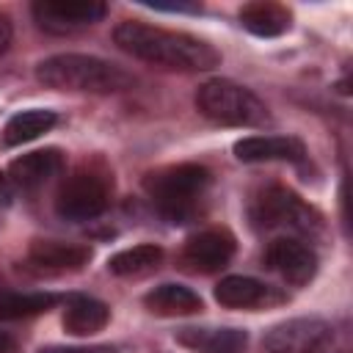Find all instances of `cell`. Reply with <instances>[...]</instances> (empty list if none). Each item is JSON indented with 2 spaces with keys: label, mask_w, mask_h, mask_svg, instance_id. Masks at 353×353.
<instances>
[{
  "label": "cell",
  "mask_w": 353,
  "mask_h": 353,
  "mask_svg": "<svg viewBox=\"0 0 353 353\" xmlns=\"http://www.w3.org/2000/svg\"><path fill=\"white\" fill-rule=\"evenodd\" d=\"M113 41L132 58H141L146 63H157L165 69L207 72L221 63V52L212 44H207L190 33L165 30V28H154L146 22L116 25Z\"/></svg>",
  "instance_id": "6da1fadb"
},
{
  "label": "cell",
  "mask_w": 353,
  "mask_h": 353,
  "mask_svg": "<svg viewBox=\"0 0 353 353\" xmlns=\"http://www.w3.org/2000/svg\"><path fill=\"white\" fill-rule=\"evenodd\" d=\"M36 80L55 91H85V94H116L132 85V77L97 55L61 52L50 55L36 66Z\"/></svg>",
  "instance_id": "7a4b0ae2"
},
{
  "label": "cell",
  "mask_w": 353,
  "mask_h": 353,
  "mask_svg": "<svg viewBox=\"0 0 353 353\" xmlns=\"http://www.w3.org/2000/svg\"><path fill=\"white\" fill-rule=\"evenodd\" d=\"M207 185H210V171L196 163L168 165L146 174L143 179L149 199L171 223H188V218H193L196 204Z\"/></svg>",
  "instance_id": "3957f363"
},
{
  "label": "cell",
  "mask_w": 353,
  "mask_h": 353,
  "mask_svg": "<svg viewBox=\"0 0 353 353\" xmlns=\"http://www.w3.org/2000/svg\"><path fill=\"white\" fill-rule=\"evenodd\" d=\"M196 108L201 116H207L215 124L226 127H265L270 124L268 105L248 91L245 85H237L234 80H207L196 91Z\"/></svg>",
  "instance_id": "277c9868"
},
{
  "label": "cell",
  "mask_w": 353,
  "mask_h": 353,
  "mask_svg": "<svg viewBox=\"0 0 353 353\" xmlns=\"http://www.w3.org/2000/svg\"><path fill=\"white\" fill-rule=\"evenodd\" d=\"M110 179L94 168H80L63 179L55 196V212L66 221H91L110 204Z\"/></svg>",
  "instance_id": "5b68a950"
},
{
  "label": "cell",
  "mask_w": 353,
  "mask_h": 353,
  "mask_svg": "<svg viewBox=\"0 0 353 353\" xmlns=\"http://www.w3.org/2000/svg\"><path fill=\"white\" fill-rule=\"evenodd\" d=\"M251 223L262 232L273 229H290V232H309L312 229V210L287 188H265L254 201H251Z\"/></svg>",
  "instance_id": "8992f818"
},
{
  "label": "cell",
  "mask_w": 353,
  "mask_h": 353,
  "mask_svg": "<svg viewBox=\"0 0 353 353\" xmlns=\"http://www.w3.org/2000/svg\"><path fill=\"white\" fill-rule=\"evenodd\" d=\"M30 11L41 30L66 36V33L97 25L105 17L108 6L99 0H36Z\"/></svg>",
  "instance_id": "52a82bcc"
},
{
  "label": "cell",
  "mask_w": 353,
  "mask_h": 353,
  "mask_svg": "<svg viewBox=\"0 0 353 353\" xmlns=\"http://www.w3.org/2000/svg\"><path fill=\"white\" fill-rule=\"evenodd\" d=\"M331 339V325L320 317H292L262 336L265 353H317Z\"/></svg>",
  "instance_id": "ba28073f"
},
{
  "label": "cell",
  "mask_w": 353,
  "mask_h": 353,
  "mask_svg": "<svg viewBox=\"0 0 353 353\" xmlns=\"http://www.w3.org/2000/svg\"><path fill=\"white\" fill-rule=\"evenodd\" d=\"M265 265L276 270L284 281L301 287L317 273V254L298 237H276L265 248Z\"/></svg>",
  "instance_id": "9c48e42d"
},
{
  "label": "cell",
  "mask_w": 353,
  "mask_h": 353,
  "mask_svg": "<svg viewBox=\"0 0 353 353\" xmlns=\"http://www.w3.org/2000/svg\"><path fill=\"white\" fill-rule=\"evenodd\" d=\"M234 237L226 229H207L193 234L182 248V268L190 273H215L229 265Z\"/></svg>",
  "instance_id": "30bf717a"
},
{
  "label": "cell",
  "mask_w": 353,
  "mask_h": 353,
  "mask_svg": "<svg viewBox=\"0 0 353 353\" xmlns=\"http://www.w3.org/2000/svg\"><path fill=\"white\" fill-rule=\"evenodd\" d=\"M306 149L298 138L284 135H248L234 143V157L240 163H270V160H303Z\"/></svg>",
  "instance_id": "8fae6325"
},
{
  "label": "cell",
  "mask_w": 353,
  "mask_h": 353,
  "mask_svg": "<svg viewBox=\"0 0 353 353\" xmlns=\"http://www.w3.org/2000/svg\"><path fill=\"white\" fill-rule=\"evenodd\" d=\"M61 171H63V154L58 149H36V152H28L11 160L8 182H14L22 190H33L50 182L52 176H58Z\"/></svg>",
  "instance_id": "7c38bea8"
},
{
  "label": "cell",
  "mask_w": 353,
  "mask_h": 353,
  "mask_svg": "<svg viewBox=\"0 0 353 353\" xmlns=\"http://www.w3.org/2000/svg\"><path fill=\"white\" fill-rule=\"evenodd\" d=\"M176 342L196 353H243L248 347V334L243 328L188 325L176 331Z\"/></svg>",
  "instance_id": "4fadbf2b"
},
{
  "label": "cell",
  "mask_w": 353,
  "mask_h": 353,
  "mask_svg": "<svg viewBox=\"0 0 353 353\" xmlns=\"http://www.w3.org/2000/svg\"><path fill=\"white\" fill-rule=\"evenodd\" d=\"M91 259V248L80 243H61V240H33L28 248V262L47 273L80 270Z\"/></svg>",
  "instance_id": "5bb4252c"
},
{
  "label": "cell",
  "mask_w": 353,
  "mask_h": 353,
  "mask_svg": "<svg viewBox=\"0 0 353 353\" xmlns=\"http://www.w3.org/2000/svg\"><path fill=\"white\" fill-rule=\"evenodd\" d=\"M240 25L254 33V36H281L290 30L292 25V14L287 6L281 3H270V0H256L240 8Z\"/></svg>",
  "instance_id": "9a60e30c"
},
{
  "label": "cell",
  "mask_w": 353,
  "mask_h": 353,
  "mask_svg": "<svg viewBox=\"0 0 353 353\" xmlns=\"http://www.w3.org/2000/svg\"><path fill=\"white\" fill-rule=\"evenodd\" d=\"M143 306L160 317H182L201 309V298L182 284H160L143 295Z\"/></svg>",
  "instance_id": "2e32d148"
},
{
  "label": "cell",
  "mask_w": 353,
  "mask_h": 353,
  "mask_svg": "<svg viewBox=\"0 0 353 353\" xmlns=\"http://www.w3.org/2000/svg\"><path fill=\"white\" fill-rule=\"evenodd\" d=\"M110 320V309L108 303L97 301V298H85L77 295L66 303L63 309V328L74 336H91L97 331H102Z\"/></svg>",
  "instance_id": "e0dca14e"
},
{
  "label": "cell",
  "mask_w": 353,
  "mask_h": 353,
  "mask_svg": "<svg viewBox=\"0 0 353 353\" xmlns=\"http://www.w3.org/2000/svg\"><path fill=\"white\" fill-rule=\"evenodd\" d=\"M268 295H270V287H265L262 281L248 279V276H226L215 287V301L229 309L262 306L268 301Z\"/></svg>",
  "instance_id": "ac0fdd59"
},
{
  "label": "cell",
  "mask_w": 353,
  "mask_h": 353,
  "mask_svg": "<svg viewBox=\"0 0 353 353\" xmlns=\"http://www.w3.org/2000/svg\"><path fill=\"white\" fill-rule=\"evenodd\" d=\"M55 113L52 110H41V108H33V110H22L17 116L8 119L6 130H3V146H19V143H28L33 138H39L41 132L52 130L55 127Z\"/></svg>",
  "instance_id": "d6986e66"
},
{
  "label": "cell",
  "mask_w": 353,
  "mask_h": 353,
  "mask_svg": "<svg viewBox=\"0 0 353 353\" xmlns=\"http://www.w3.org/2000/svg\"><path fill=\"white\" fill-rule=\"evenodd\" d=\"M160 259H163V248L154 243H143V245H132L113 254L108 259V270L116 276H141L146 270H154Z\"/></svg>",
  "instance_id": "ffe728a7"
},
{
  "label": "cell",
  "mask_w": 353,
  "mask_h": 353,
  "mask_svg": "<svg viewBox=\"0 0 353 353\" xmlns=\"http://www.w3.org/2000/svg\"><path fill=\"white\" fill-rule=\"evenodd\" d=\"M58 303L52 292H3L0 295V320H22L41 314Z\"/></svg>",
  "instance_id": "44dd1931"
},
{
  "label": "cell",
  "mask_w": 353,
  "mask_h": 353,
  "mask_svg": "<svg viewBox=\"0 0 353 353\" xmlns=\"http://www.w3.org/2000/svg\"><path fill=\"white\" fill-rule=\"evenodd\" d=\"M39 353H116L110 345H85V347H77V345H50V347H41Z\"/></svg>",
  "instance_id": "7402d4cb"
},
{
  "label": "cell",
  "mask_w": 353,
  "mask_h": 353,
  "mask_svg": "<svg viewBox=\"0 0 353 353\" xmlns=\"http://www.w3.org/2000/svg\"><path fill=\"white\" fill-rule=\"evenodd\" d=\"M143 6H149V8H154V11H201V6L199 3H157V0H152V3H143Z\"/></svg>",
  "instance_id": "603a6c76"
},
{
  "label": "cell",
  "mask_w": 353,
  "mask_h": 353,
  "mask_svg": "<svg viewBox=\"0 0 353 353\" xmlns=\"http://www.w3.org/2000/svg\"><path fill=\"white\" fill-rule=\"evenodd\" d=\"M11 39H14V25H11V17L0 11V55L11 47Z\"/></svg>",
  "instance_id": "cb8c5ba5"
},
{
  "label": "cell",
  "mask_w": 353,
  "mask_h": 353,
  "mask_svg": "<svg viewBox=\"0 0 353 353\" xmlns=\"http://www.w3.org/2000/svg\"><path fill=\"white\" fill-rule=\"evenodd\" d=\"M11 201V185H8V176L0 171V207H6Z\"/></svg>",
  "instance_id": "d4e9b609"
},
{
  "label": "cell",
  "mask_w": 353,
  "mask_h": 353,
  "mask_svg": "<svg viewBox=\"0 0 353 353\" xmlns=\"http://www.w3.org/2000/svg\"><path fill=\"white\" fill-rule=\"evenodd\" d=\"M0 353H17V342H14V336L6 334V331H0Z\"/></svg>",
  "instance_id": "484cf974"
}]
</instances>
